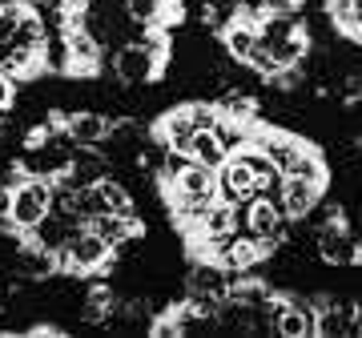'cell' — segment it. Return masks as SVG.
Returning a JSON list of instances; mask_svg holds the SVG:
<instances>
[{
  "instance_id": "obj_1",
  "label": "cell",
  "mask_w": 362,
  "mask_h": 338,
  "mask_svg": "<svg viewBox=\"0 0 362 338\" xmlns=\"http://www.w3.org/2000/svg\"><path fill=\"white\" fill-rule=\"evenodd\" d=\"M278 185H282V173L274 169V161L262 153L258 145L233 149L218 169V194L226 202H238V206H246L250 197H258V194H270Z\"/></svg>"
},
{
  "instance_id": "obj_2",
  "label": "cell",
  "mask_w": 362,
  "mask_h": 338,
  "mask_svg": "<svg viewBox=\"0 0 362 338\" xmlns=\"http://www.w3.org/2000/svg\"><path fill=\"white\" fill-rule=\"evenodd\" d=\"M165 65H169V33H161V28H145L141 37L117 45V49L105 57V69H109L121 85H149V81H161Z\"/></svg>"
},
{
  "instance_id": "obj_3",
  "label": "cell",
  "mask_w": 362,
  "mask_h": 338,
  "mask_svg": "<svg viewBox=\"0 0 362 338\" xmlns=\"http://www.w3.org/2000/svg\"><path fill=\"white\" fill-rule=\"evenodd\" d=\"M314 250H318V258H322L326 266H342V270H350V266H354L358 238H350L346 214H342L338 206L326 209V221L318 226V234H314Z\"/></svg>"
},
{
  "instance_id": "obj_4",
  "label": "cell",
  "mask_w": 362,
  "mask_h": 338,
  "mask_svg": "<svg viewBox=\"0 0 362 338\" xmlns=\"http://www.w3.org/2000/svg\"><path fill=\"white\" fill-rule=\"evenodd\" d=\"M8 190H13V226H16V234L33 230V226L52 209V182L40 177V173H28V177H21V182L8 185Z\"/></svg>"
},
{
  "instance_id": "obj_5",
  "label": "cell",
  "mask_w": 362,
  "mask_h": 338,
  "mask_svg": "<svg viewBox=\"0 0 362 338\" xmlns=\"http://www.w3.org/2000/svg\"><path fill=\"white\" fill-rule=\"evenodd\" d=\"M326 194V177H302V173H282V185H278V206L290 221L310 218V209H318Z\"/></svg>"
},
{
  "instance_id": "obj_6",
  "label": "cell",
  "mask_w": 362,
  "mask_h": 338,
  "mask_svg": "<svg viewBox=\"0 0 362 338\" xmlns=\"http://www.w3.org/2000/svg\"><path fill=\"white\" fill-rule=\"evenodd\" d=\"M242 226H246L254 238H262V242H270L274 250L286 242V226H290V218L282 214V206H278V197L270 194H258L246 202V214H242Z\"/></svg>"
},
{
  "instance_id": "obj_7",
  "label": "cell",
  "mask_w": 362,
  "mask_h": 338,
  "mask_svg": "<svg viewBox=\"0 0 362 338\" xmlns=\"http://www.w3.org/2000/svg\"><path fill=\"white\" fill-rule=\"evenodd\" d=\"M314 334L318 338H362V314L354 302H338V298H322L314 306Z\"/></svg>"
},
{
  "instance_id": "obj_8",
  "label": "cell",
  "mask_w": 362,
  "mask_h": 338,
  "mask_svg": "<svg viewBox=\"0 0 362 338\" xmlns=\"http://www.w3.org/2000/svg\"><path fill=\"white\" fill-rule=\"evenodd\" d=\"M274 254V246L270 242H262V238H254L250 230H238V234L226 242V250H221V266L230 274H242V270H254L258 262H266Z\"/></svg>"
},
{
  "instance_id": "obj_9",
  "label": "cell",
  "mask_w": 362,
  "mask_h": 338,
  "mask_svg": "<svg viewBox=\"0 0 362 338\" xmlns=\"http://www.w3.org/2000/svg\"><path fill=\"white\" fill-rule=\"evenodd\" d=\"M113 117H105L97 109H73L65 113V137L73 145H105L113 137Z\"/></svg>"
},
{
  "instance_id": "obj_10",
  "label": "cell",
  "mask_w": 362,
  "mask_h": 338,
  "mask_svg": "<svg viewBox=\"0 0 362 338\" xmlns=\"http://www.w3.org/2000/svg\"><path fill=\"white\" fill-rule=\"evenodd\" d=\"M93 230L109 242L113 250H125L129 242H137V238L145 234V221L137 218V209H129V214H105V218H93L89 221Z\"/></svg>"
},
{
  "instance_id": "obj_11",
  "label": "cell",
  "mask_w": 362,
  "mask_h": 338,
  "mask_svg": "<svg viewBox=\"0 0 362 338\" xmlns=\"http://www.w3.org/2000/svg\"><path fill=\"white\" fill-rule=\"evenodd\" d=\"M185 157H189V161H202V165H209V169H221V161L230 157V149H226V141L218 137V129H197L194 137H189V145H185Z\"/></svg>"
},
{
  "instance_id": "obj_12",
  "label": "cell",
  "mask_w": 362,
  "mask_h": 338,
  "mask_svg": "<svg viewBox=\"0 0 362 338\" xmlns=\"http://www.w3.org/2000/svg\"><path fill=\"white\" fill-rule=\"evenodd\" d=\"M117 318V294L109 282H93L89 290H85V322L93 326H105Z\"/></svg>"
},
{
  "instance_id": "obj_13",
  "label": "cell",
  "mask_w": 362,
  "mask_h": 338,
  "mask_svg": "<svg viewBox=\"0 0 362 338\" xmlns=\"http://www.w3.org/2000/svg\"><path fill=\"white\" fill-rule=\"evenodd\" d=\"M25 13H28L25 0H0V49L13 40V33H16V25H21Z\"/></svg>"
},
{
  "instance_id": "obj_14",
  "label": "cell",
  "mask_w": 362,
  "mask_h": 338,
  "mask_svg": "<svg viewBox=\"0 0 362 338\" xmlns=\"http://www.w3.org/2000/svg\"><path fill=\"white\" fill-rule=\"evenodd\" d=\"M0 234H16L13 226V190L0 185Z\"/></svg>"
},
{
  "instance_id": "obj_15",
  "label": "cell",
  "mask_w": 362,
  "mask_h": 338,
  "mask_svg": "<svg viewBox=\"0 0 362 338\" xmlns=\"http://www.w3.org/2000/svg\"><path fill=\"white\" fill-rule=\"evenodd\" d=\"M266 13H278V16H302V4L306 0H258Z\"/></svg>"
},
{
  "instance_id": "obj_16",
  "label": "cell",
  "mask_w": 362,
  "mask_h": 338,
  "mask_svg": "<svg viewBox=\"0 0 362 338\" xmlns=\"http://www.w3.org/2000/svg\"><path fill=\"white\" fill-rule=\"evenodd\" d=\"M25 334L28 338H61L65 330H61V326H52V322H33V326H25Z\"/></svg>"
},
{
  "instance_id": "obj_17",
  "label": "cell",
  "mask_w": 362,
  "mask_h": 338,
  "mask_svg": "<svg viewBox=\"0 0 362 338\" xmlns=\"http://www.w3.org/2000/svg\"><path fill=\"white\" fill-rule=\"evenodd\" d=\"M13 97H16V85H13L8 77H4V73H0V117H4L8 109H13Z\"/></svg>"
},
{
  "instance_id": "obj_18",
  "label": "cell",
  "mask_w": 362,
  "mask_h": 338,
  "mask_svg": "<svg viewBox=\"0 0 362 338\" xmlns=\"http://www.w3.org/2000/svg\"><path fill=\"white\" fill-rule=\"evenodd\" d=\"M358 314H362V306H358Z\"/></svg>"
}]
</instances>
